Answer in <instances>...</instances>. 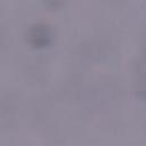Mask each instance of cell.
Instances as JSON below:
<instances>
[{"mask_svg":"<svg viewBox=\"0 0 146 146\" xmlns=\"http://www.w3.org/2000/svg\"><path fill=\"white\" fill-rule=\"evenodd\" d=\"M63 0H46V2L50 6V7H57L59 3H62Z\"/></svg>","mask_w":146,"mask_h":146,"instance_id":"cell-2","label":"cell"},{"mask_svg":"<svg viewBox=\"0 0 146 146\" xmlns=\"http://www.w3.org/2000/svg\"><path fill=\"white\" fill-rule=\"evenodd\" d=\"M27 40L31 44L35 47H43L47 46L51 40V30L49 26L44 24H35L31 26L27 31Z\"/></svg>","mask_w":146,"mask_h":146,"instance_id":"cell-1","label":"cell"}]
</instances>
